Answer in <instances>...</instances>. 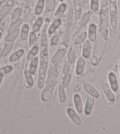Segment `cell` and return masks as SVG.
I'll use <instances>...</instances> for the list:
<instances>
[{"label": "cell", "mask_w": 120, "mask_h": 134, "mask_svg": "<svg viewBox=\"0 0 120 134\" xmlns=\"http://www.w3.org/2000/svg\"><path fill=\"white\" fill-rule=\"evenodd\" d=\"M67 8V5L64 3L61 4L59 6L57 11L55 14V18L56 20H61V18L63 16L64 13L66 11Z\"/></svg>", "instance_id": "obj_16"}, {"label": "cell", "mask_w": 120, "mask_h": 134, "mask_svg": "<svg viewBox=\"0 0 120 134\" xmlns=\"http://www.w3.org/2000/svg\"><path fill=\"white\" fill-rule=\"evenodd\" d=\"M73 101L77 111L80 114L81 113L83 112V105L80 95L78 94H74L73 95Z\"/></svg>", "instance_id": "obj_13"}, {"label": "cell", "mask_w": 120, "mask_h": 134, "mask_svg": "<svg viewBox=\"0 0 120 134\" xmlns=\"http://www.w3.org/2000/svg\"><path fill=\"white\" fill-rule=\"evenodd\" d=\"M3 76H4V75H1V74H0V83H1V82L2 78H3Z\"/></svg>", "instance_id": "obj_43"}, {"label": "cell", "mask_w": 120, "mask_h": 134, "mask_svg": "<svg viewBox=\"0 0 120 134\" xmlns=\"http://www.w3.org/2000/svg\"><path fill=\"white\" fill-rule=\"evenodd\" d=\"M55 7V0H46V8L47 11L53 10Z\"/></svg>", "instance_id": "obj_36"}, {"label": "cell", "mask_w": 120, "mask_h": 134, "mask_svg": "<svg viewBox=\"0 0 120 134\" xmlns=\"http://www.w3.org/2000/svg\"><path fill=\"white\" fill-rule=\"evenodd\" d=\"M108 78H109V82L110 83V86L112 90L114 92H117L118 90V82L117 81V78L116 75L113 72H110L108 75Z\"/></svg>", "instance_id": "obj_8"}, {"label": "cell", "mask_w": 120, "mask_h": 134, "mask_svg": "<svg viewBox=\"0 0 120 134\" xmlns=\"http://www.w3.org/2000/svg\"><path fill=\"white\" fill-rule=\"evenodd\" d=\"M44 23V18L42 17H39L37 18V20L35 21L34 24L32 27V31L35 33H37L39 31V30L41 28V26Z\"/></svg>", "instance_id": "obj_24"}, {"label": "cell", "mask_w": 120, "mask_h": 134, "mask_svg": "<svg viewBox=\"0 0 120 134\" xmlns=\"http://www.w3.org/2000/svg\"><path fill=\"white\" fill-rule=\"evenodd\" d=\"M19 34H20V29L19 28L8 33V34L5 38V41L7 42H14V41L18 37Z\"/></svg>", "instance_id": "obj_19"}, {"label": "cell", "mask_w": 120, "mask_h": 134, "mask_svg": "<svg viewBox=\"0 0 120 134\" xmlns=\"http://www.w3.org/2000/svg\"><path fill=\"white\" fill-rule=\"evenodd\" d=\"M119 69H120V63H119Z\"/></svg>", "instance_id": "obj_46"}, {"label": "cell", "mask_w": 120, "mask_h": 134, "mask_svg": "<svg viewBox=\"0 0 120 134\" xmlns=\"http://www.w3.org/2000/svg\"><path fill=\"white\" fill-rule=\"evenodd\" d=\"M110 35L114 36L116 32L118 21V15L116 2L112 0L110 4Z\"/></svg>", "instance_id": "obj_2"}, {"label": "cell", "mask_w": 120, "mask_h": 134, "mask_svg": "<svg viewBox=\"0 0 120 134\" xmlns=\"http://www.w3.org/2000/svg\"><path fill=\"white\" fill-rule=\"evenodd\" d=\"M83 88L88 94H90L91 96L93 97V98H94L97 99L99 98V93H98L97 91L96 90L94 87H93L91 85L88 84V83H85V84L83 85Z\"/></svg>", "instance_id": "obj_10"}, {"label": "cell", "mask_w": 120, "mask_h": 134, "mask_svg": "<svg viewBox=\"0 0 120 134\" xmlns=\"http://www.w3.org/2000/svg\"><path fill=\"white\" fill-rule=\"evenodd\" d=\"M70 63H68V62H66V63L64 64V67H63V74L64 75L68 74L69 72V71H70Z\"/></svg>", "instance_id": "obj_40"}, {"label": "cell", "mask_w": 120, "mask_h": 134, "mask_svg": "<svg viewBox=\"0 0 120 134\" xmlns=\"http://www.w3.org/2000/svg\"><path fill=\"white\" fill-rule=\"evenodd\" d=\"M24 52H25V51H24V50L23 49H18V51L14 52V53H13L10 56L9 58V61L11 62V63H14V62L17 61L18 59L21 58V57L23 56Z\"/></svg>", "instance_id": "obj_20"}, {"label": "cell", "mask_w": 120, "mask_h": 134, "mask_svg": "<svg viewBox=\"0 0 120 134\" xmlns=\"http://www.w3.org/2000/svg\"><path fill=\"white\" fill-rule=\"evenodd\" d=\"M45 7V0H38L35 9V14L37 15H39L42 13Z\"/></svg>", "instance_id": "obj_21"}, {"label": "cell", "mask_w": 120, "mask_h": 134, "mask_svg": "<svg viewBox=\"0 0 120 134\" xmlns=\"http://www.w3.org/2000/svg\"><path fill=\"white\" fill-rule=\"evenodd\" d=\"M90 15H91V13L89 11H88L86 14H85V15L83 16L82 19H81V22H80V25L81 27H83V26H85L86 24H87L88 21L90 20Z\"/></svg>", "instance_id": "obj_33"}, {"label": "cell", "mask_w": 120, "mask_h": 134, "mask_svg": "<svg viewBox=\"0 0 120 134\" xmlns=\"http://www.w3.org/2000/svg\"><path fill=\"white\" fill-rule=\"evenodd\" d=\"M87 32H84L81 34L80 35H79L77 37L74 41V45H79L81 43H82L84 41L87 37Z\"/></svg>", "instance_id": "obj_28"}, {"label": "cell", "mask_w": 120, "mask_h": 134, "mask_svg": "<svg viewBox=\"0 0 120 134\" xmlns=\"http://www.w3.org/2000/svg\"><path fill=\"white\" fill-rule=\"evenodd\" d=\"M73 9H70L69 11L68 17H67L66 21V31L65 34L64 36L63 39V43L66 47H68L69 45V37H70V28L72 25V21H73Z\"/></svg>", "instance_id": "obj_5"}, {"label": "cell", "mask_w": 120, "mask_h": 134, "mask_svg": "<svg viewBox=\"0 0 120 134\" xmlns=\"http://www.w3.org/2000/svg\"><path fill=\"white\" fill-rule=\"evenodd\" d=\"M24 75H25L26 82L28 83V86L29 87H32L34 85V82L32 76V74H31L29 71L28 69H25L24 71Z\"/></svg>", "instance_id": "obj_23"}, {"label": "cell", "mask_w": 120, "mask_h": 134, "mask_svg": "<svg viewBox=\"0 0 120 134\" xmlns=\"http://www.w3.org/2000/svg\"><path fill=\"white\" fill-rule=\"evenodd\" d=\"M75 51L73 47H71L70 49L69 50V54H68V59H69V63L70 64H73L74 61H75Z\"/></svg>", "instance_id": "obj_34"}, {"label": "cell", "mask_w": 120, "mask_h": 134, "mask_svg": "<svg viewBox=\"0 0 120 134\" xmlns=\"http://www.w3.org/2000/svg\"><path fill=\"white\" fill-rule=\"evenodd\" d=\"M74 6V17L75 21L80 20L81 14V0H73Z\"/></svg>", "instance_id": "obj_11"}, {"label": "cell", "mask_w": 120, "mask_h": 134, "mask_svg": "<svg viewBox=\"0 0 120 134\" xmlns=\"http://www.w3.org/2000/svg\"><path fill=\"white\" fill-rule=\"evenodd\" d=\"M56 85V81H53L51 82L47 83V87L46 88L42 94L41 95V99L44 102H46L49 100L52 96L53 90L55 86Z\"/></svg>", "instance_id": "obj_6"}, {"label": "cell", "mask_w": 120, "mask_h": 134, "mask_svg": "<svg viewBox=\"0 0 120 134\" xmlns=\"http://www.w3.org/2000/svg\"><path fill=\"white\" fill-rule=\"evenodd\" d=\"M13 69V67L11 65H7V66L1 67V68H0V74L4 75V74L10 72Z\"/></svg>", "instance_id": "obj_35"}, {"label": "cell", "mask_w": 120, "mask_h": 134, "mask_svg": "<svg viewBox=\"0 0 120 134\" xmlns=\"http://www.w3.org/2000/svg\"><path fill=\"white\" fill-rule=\"evenodd\" d=\"M2 56H3V51H2V49L0 48V61H1Z\"/></svg>", "instance_id": "obj_42"}, {"label": "cell", "mask_w": 120, "mask_h": 134, "mask_svg": "<svg viewBox=\"0 0 120 134\" xmlns=\"http://www.w3.org/2000/svg\"><path fill=\"white\" fill-rule=\"evenodd\" d=\"M38 51H39V48H38V47L37 46V45L32 47V49H31L30 50V51L29 52L27 56H26V59H27V60L28 61L32 60V59L34 58L35 56L38 53Z\"/></svg>", "instance_id": "obj_26"}, {"label": "cell", "mask_w": 120, "mask_h": 134, "mask_svg": "<svg viewBox=\"0 0 120 134\" xmlns=\"http://www.w3.org/2000/svg\"><path fill=\"white\" fill-rule=\"evenodd\" d=\"M101 88L105 95L107 97V98L110 102L113 103L116 101V98H115L114 95L112 93L111 90L110 89L109 86L107 83H103Z\"/></svg>", "instance_id": "obj_7"}, {"label": "cell", "mask_w": 120, "mask_h": 134, "mask_svg": "<svg viewBox=\"0 0 120 134\" xmlns=\"http://www.w3.org/2000/svg\"><path fill=\"white\" fill-rule=\"evenodd\" d=\"M85 66V60L83 57H80L77 62L76 73L77 75H80L83 74Z\"/></svg>", "instance_id": "obj_14"}, {"label": "cell", "mask_w": 120, "mask_h": 134, "mask_svg": "<svg viewBox=\"0 0 120 134\" xmlns=\"http://www.w3.org/2000/svg\"><path fill=\"white\" fill-rule=\"evenodd\" d=\"M14 45V42H8L7 44L5 45L4 47V49L2 50L3 51V56L5 57L8 54L9 52L11 51V50L13 48V47Z\"/></svg>", "instance_id": "obj_32"}, {"label": "cell", "mask_w": 120, "mask_h": 134, "mask_svg": "<svg viewBox=\"0 0 120 134\" xmlns=\"http://www.w3.org/2000/svg\"><path fill=\"white\" fill-rule=\"evenodd\" d=\"M97 36V27L94 24H92L88 28V39L90 41H94Z\"/></svg>", "instance_id": "obj_15"}, {"label": "cell", "mask_w": 120, "mask_h": 134, "mask_svg": "<svg viewBox=\"0 0 120 134\" xmlns=\"http://www.w3.org/2000/svg\"><path fill=\"white\" fill-rule=\"evenodd\" d=\"M99 0H91L90 7L93 11H97L99 8Z\"/></svg>", "instance_id": "obj_37"}, {"label": "cell", "mask_w": 120, "mask_h": 134, "mask_svg": "<svg viewBox=\"0 0 120 134\" xmlns=\"http://www.w3.org/2000/svg\"><path fill=\"white\" fill-rule=\"evenodd\" d=\"M46 25L45 26L42 30L41 36V49H40V67L38 74V87L39 89H42L44 86V83L46 78V71L49 61L48 55V47L47 36L46 34Z\"/></svg>", "instance_id": "obj_1"}, {"label": "cell", "mask_w": 120, "mask_h": 134, "mask_svg": "<svg viewBox=\"0 0 120 134\" xmlns=\"http://www.w3.org/2000/svg\"><path fill=\"white\" fill-rule=\"evenodd\" d=\"M59 97L60 102L62 103H64L66 100V97L64 92V88L62 85H60L59 86Z\"/></svg>", "instance_id": "obj_27"}, {"label": "cell", "mask_w": 120, "mask_h": 134, "mask_svg": "<svg viewBox=\"0 0 120 134\" xmlns=\"http://www.w3.org/2000/svg\"><path fill=\"white\" fill-rule=\"evenodd\" d=\"M101 1V4L102 6H105L107 4V0H100Z\"/></svg>", "instance_id": "obj_41"}, {"label": "cell", "mask_w": 120, "mask_h": 134, "mask_svg": "<svg viewBox=\"0 0 120 134\" xmlns=\"http://www.w3.org/2000/svg\"><path fill=\"white\" fill-rule=\"evenodd\" d=\"M21 9L17 8H16L15 10H14L13 15H12L11 17V21H12V24L15 23L19 20V18H20V15H21Z\"/></svg>", "instance_id": "obj_29"}, {"label": "cell", "mask_w": 120, "mask_h": 134, "mask_svg": "<svg viewBox=\"0 0 120 134\" xmlns=\"http://www.w3.org/2000/svg\"><path fill=\"white\" fill-rule=\"evenodd\" d=\"M29 32V26L26 24H24L22 25V28L21 31V39L22 41H25L26 40L28 35Z\"/></svg>", "instance_id": "obj_25"}, {"label": "cell", "mask_w": 120, "mask_h": 134, "mask_svg": "<svg viewBox=\"0 0 120 134\" xmlns=\"http://www.w3.org/2000/svg\"><path fill=\"white\" fill-rule=\"evenodd\" d=\"M61 31L59 30V31H57L55 34L53 36L52 38L50 40V45H52V46H55L57 45V42H58L59 38L61 37Z\"/></svg>", "instance_id": "obj_31"}, {"label": "cell", "mask_w": 120, "mask_h": 134, "mask_svg": "<svg viewBox=\"0 0 120 134\" xmlns=\"http://www.w3.org/2000/svg\"><path fill=\"white\" fill-rule=\"evenodd\" d=\"M61 25V20H56L54 21L52 24L50 25V27L48 28V34L49 35L53 34L56 32V30L58 29L59 27Z\"/></svg>", "instance_id": "obj_18"}, {"label": "cell", "mask_w": 120, "mask_h": 134, "mask_svg": "<svg viewBox=\"0 0 120 134\" xmlns=\"http://www.w3.org/2000/svg\"><path fill=\"white\" fill-rule=\"evenodd\" d=\"M59 1H60V2H62V1H63L64 0H58Z\"/></svg>", "instance_id": "obj_45"}, {"label": "cell", "mask_w": 120, "mask_h": 134, "mask_svg": "<svg viewBox=\"0 0 120 134\" xmlns=\"http://www.w3.org/2000/svg\"><path fill=\"white\" fill-rule=\"evenodd\" d=\"M108 11L106 9H102L100 13V32L102 38L106 40L108 38Z\"/></svg>", "instance_id": "obj_3"}, {"label": "cell", "mask_w": 120, "mask_h": 134, "mask_svg": "<svg viewBox=\"0 0 120 134\" xmlns=\"http://www.w3.org/2000/svg\"><path fill=\"white\" fill-rule=\"evenodd\" d=\"M94 104V100L92 97L88 98L87 100H86V103L85 108V114L86 115H90L92 114Z\"/></svg>", "instance_id": "obj_12"}, {"label": "cell", "mask_w": 120, "mask_h": 134, "mask_svg": "<svg viewBox=\"0 0 120 134\" xmlns=\"http://www.w3.org/2000/svg\"><path fill=\"white\" fill-rule=\"evenodd\" d=\"M66 53V50L61 49L57 51L55 56L53 57L52 59V64L51 67L50 69V72H55L57 71V68L58 67L59 64L61 63L62 59L63 58L64 55Z\"/></svg>", "instance_id": "obj_4"}, {"label": "cell", "mask_w": 120, "mask_h": 134, "mask_svg": "<svg viewBox=\"0 0 120 134\" xmlns=\"http://www.w3.org/2000/svg\"><path fill=\"white\" fill-rule=\"evenodd\" d=\"M20 24H21V20H19L17 22L12 24L11 26L9 27V28L8 30V32L9 33L12 31H14V30L18 29L17 28L19 27V26H20Z\"/></svg>", "instance_id": "obj_39"}, {"label": "cell", "mask_w": 120, "mask_h": 134, "mask_svg": "<svg viewBox=\"0 0 120 134\" xmlns=\"http://www.w3.org/2000/svg\"><path fill=\"white\" fill-rule=\"evenodd\" d=\"M38 65V57H35V58H33L31 62L29 71V72L32 75H34V74L36 73Z\"/></svg>", "instance_id": "obj_22"}, {"label": "cell", "mask_w": 120, "mask_h": 134, "mask_svg": "<svg viewBox=\"0 0 120 134\" xmlns=\"http://www.w3.org/2000/svg\"><path fill=\"white\" fill-rule=\"evenodd\" d=\"M91 54V44L88 40L86 41L83 44V56L85 58H89Z\"/></svg>", "instance_id": "obj_17"}, {"label": "cell", "mask_w": 120, "mask_h": 134, "mask_svg": "<svg viewBox=\"0 0 120 134\" xmlns=\"http://www.w3.org/2000/svg\"><path fill=\"white\" fill-rule=\"evenodd\" d=\"M37 42V38L34 32H31L29 34V44L31 47H33L36 46Z\"/></svg>", "instance_id": "obj_30"}, {"label": "cell", "mask_w": 120, "mask_h": 134, "mask_svg": "<svg viewBox=\"0 0 120 134\" xmlns=\"http://www.w3.org/2000/svg\"><path fill=\"white\" fill-rule=\"evenodd\" d=\"M67 114H68L69 118L71 119L72 122L74 124H75L76 125H79L81 124V121L80 118L76 114V112L74 111L73 109L71 108H69L67 109Z\"/></svg>", "instance_id": "obj_9"}, {"label": "cell", "mask_w": 120, "mask_h": 134, "mask_svg": "<svg viewBox=\"0 0 120 134\" xmlns=\"http://www.w3.org/2000/svg\"><path fill=\"white\" fill-rule=\"evenodd\" d=\"M71 79V74H67V75H64L63 79V82H62V86L63 88H67L68 87L69 84V82L70 81Z\"/></svg>", "instance_id": "obj_38"}, {"label": "cell", "mask_w": 120, "mask_h": 134, "mask_svg": "<svg viewBox=\"0 0 120 134\" xmlns=\"http://www.w3.org/2000/svg\"><path fill=\"white\" fill-rule=\"evenodd\" d=\"M2 36V32L1 31H0V40H1V39Z\"/></svg>", "instance_id": "obj_44"}]
</instances>
